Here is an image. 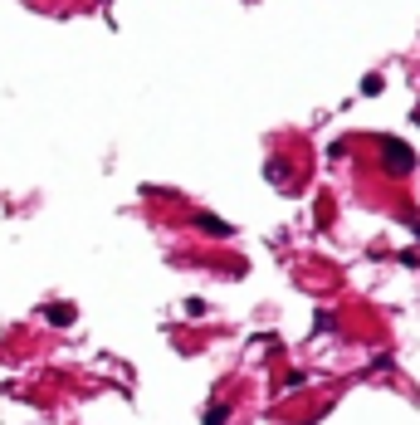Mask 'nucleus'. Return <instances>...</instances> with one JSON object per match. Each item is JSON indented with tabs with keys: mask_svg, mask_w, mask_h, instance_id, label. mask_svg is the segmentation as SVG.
<instances>
[{
	"mask_svg": "<svg viewBox=\"0 0 420 425\" xmlns=\"http://www.w3.org/2000/svg\"><path fill=\"white\" fill-rule=\"evenodd\" d=\"M44 318H49V323H74V308H69V303H49Z\"/></svg>",
	"mask_w": 420,
	"mask_h": 425,
	"instance_id": "obj_2",
	"label": "nucleus"
},
{
	"mask_svg": "<svg viewBox=\"0 0 420 425\" xmlns=\"http://www.w3.org/2000/svg\"><path fill=\"white\" fill-rule=\"evenodd\" d=\"M200 420H205V425H225V406H220V401H216V406H205Z\"/></svg>",
	"mask_w": 420,
	"mask_h": 425,
	"instance_id": "obj_4",
	"label": "nucleus"
},
{
	"mask_svg": "<svg viewBox=\"0 0 420 425\" xmlns=\"http://www.w3.org/2000/svg\"><path fill=\"white\" fill-rule=\"evenodd\" d=\"M381 152H386V167H391V176H406V172L415 167V152H410L406 142H396V137H381Z\"/></svg>",
	"mask_w": 420,
	"mask_h": 425,
	"instance_id": "obj_1",
	"label": "nucleus"
},
{
	"mask_svg": "<svg viewBox=\"0 0 420 425\" xmlns=\"http://www.w3.org/2000/svg\"><path fill=\"white\" fill-rule=\"evenodd\" d=\"M196 225H200V230H210V235H230V225H225V220H216V216H196Z\"/></svg>",
	"mask_w": 420,
	"mask_h": 425,
	"instance_id": "obj_3",
	"label": "nucleus"
}]
</instances>
